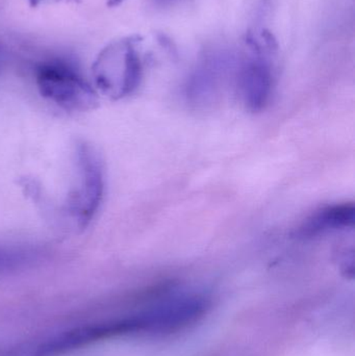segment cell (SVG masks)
<instances>
[{
    "label": "cell",
    "mask_w": 355,
    "mask_h": 356,
    "mask_svg": "<svg viewBox=\"0 0 355 356\" xmlns=\"http://www.w3.org/2000/svg\"><path fill=\"white\" fill-rule=\"evenodd\" d=\"M138 37H127L108 44L93 65L94 79L102 91L120 98L133 93L140 85L142 62Z\"/></svg>",
    "instance_id": "cell-1"
},
{
    "label": "cell",
    "mask_w": 355,
    "mask_h": 356,
    "mask_svg": "<svg viewBox=\"0 0 355 356\" xmlns=\"http://www.w3.org/2000/svg\"><path fill=\"white\" fill-rule=\"evenodd\" d=\"M354 203L329 205L313 213L298 230V236L313 238L331 230L347 229L354 225Z\"/></svg>",
    "instance_id": "cell-6"
},
{
    "label": "cell",
    "mask_w": 355,
    "mask_h": 356,
    "mask_svg": "<svg viewBox=\"0 0 355 356\" xmlns=\"http://www.w3.org/2000/svg\"><path fill=\"white\" fill-rule=\"evenodd\" d=\"M79 186L72 196L70 211L81 227H85L99 209L104 198V169L95 148L83 142L77 145Z\"/></svg>",
    "instance_id": "cell-3"
},
{
    "label": "cell",
    "mask_w": 355,
    "mask_h": 356,
    "mask_svg": "<svg viewBox=\"0 0 355 356\" xmlns=\"http://www.w3.org/2000/svg\"><path fill=\"white\" fill-rule=\"evenodd\" d=\"M35 83L44 98L69 112H85L97 104L90 83L72 66L60 60L39 65Z\"/></svg>",
    "instance_id": "cell-2"
},
{
    "label": "cell",
    "mask_w": 355,
    "mask_h": 356,
    "mask_svg": "<svg viewBox=\"0 0 355 356\" xmlns=\"http://www.w3.org/2000/svg\"><path fill=\"white\" fill-rule=\"evenodd\" d=\"M254 56L242 66L239 87L246 106L252 111L264 108L272 90V69L268 54L274 49V42L263 39H248Z\"/></svg>",
    "instance_id": "cell-4"
},
{
    "label": "cell",
    "mask_w": 355,
    "mask_h": 356,
    "mask_svg": "<svg viewBox=\"0 0 355 356\" xmlns=\"http://www.w3.org/2000/svg\"><path fill=\"white\" fill-rule=\"evenodd\" d=\"M106 6H110V8H114V6H119L124 0H106Z\"/></svg>",
    "instance_id": "cell-8"
},
{
    "label": "cell",
    "mask_w": 355,
    "mask_h": 356,
    "mask_svg": "<svg viewBox=\"0 0 355 356\" xmlns=\"http://www.w3.org/2000/svg\"><path fill=\"white\" fill-rule=\"evenodd\" d=\"M158 4H168L171 2L175 1V0H154Z\"/></svg>",
    "instance_id": "cell-9"
},
{
    "label": "cell",
    "mask_w": 355,
    "mask_h": 356,
    "mask_svg": "<svg viewBox=\"0 0 355 356\" xmlns=\"http://www.w3.org/2000/svg\"><path fill=\"white\" fill-rule=\"evenodd\" d=\"M41 1H43V0H28L29 4H31V6H33V8L37 6Z\"/></svg>",
    "instance_id": "cell-10"
},
{
    "label": "cell",
    "mask_w": 355,
    "mask_h": 356,
    "mask_svg": "<svg viewBox=\"0 0 355 356\" xmlns=\"http://www.w3.org/2000/svg\"><path fill=\"white\" fill-rule=\"evenodd\" d=\"M233 60V54L226 50H216L206 54L192 73L188 91L193 96H204L214 91Z\"/></svg>",
    "instance_id": "cell-5"
},
{
    "label": "cell",
    "mask_w": 355,
    "mask_h": 356,
    "mask_svg": "<svg viewBox=\"0 0 355 356\" xmlns=\"http://www.w3.org/2000/svg\"><path fill=\"white\" fill-rule=\"evenodd\" d=\"M33 261V253L17 249L0 248V274L17 271Z\"/></svg>",
    "instance_id": "cell-7"
}]
</instances>
